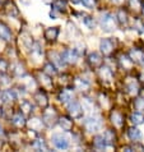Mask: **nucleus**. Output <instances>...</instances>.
Here are the masks:
<instances>
[{
    "label": "nucleus",
    "mask_w": 144,
    "mask_h": 152,
    "mask_svg": "<svg viewBox=\"0 0 144 152\" xmlns=\"http://www.w3.org/2000/svg\"><path fill=\"white\" fill-rule=\"evenodd\" d=\"M84 126L89 133H96L102 129V120L98 115H91L84 119Z\"/></svg>",
    "instance_id": "nucleus-1"
},
{
    "label": "nucleus",
    "mask_w": 144,
    "mask_h": 152,
    "mask_svg": "<svg viewBox=\"0 0 144 152\" xmlns=\"http://www.w3.org/2000/svg\"><path fill=\"white\" fill-rule=\"evenodd\" d=\"M100 24H101V27H102V29H105V31H107V32L112 31V29L116 27L115 17H113L111 13H103L100 18Z\"/></svg>",
    "instance_id": "nucleus-2"
},
{
    "label": "nucleus",
    "mask_w": 144,
    "mask_h": 152,
    "mask_svg": "<svg viewBox=\"0 0 144 152\" xmlns=\"http://www.w3.org/2000/svg\"><path fill=\"white\" fill-rule=\"evenodd\" d=\"M42 121H44V124L47 126V128H52V126H55V124L59 123L57 115H56V113L54 111V109L45 110L44 115H42Z\"/></svg>",
    "instance_id": "nucleus-3"
},
{
    "label": "nucleus",
    "mask_w": 144,
    "mask_h": 152,
    "mask_svg": "<svg viewBox=\"0 0 144 152\" xmlns=\"http://www.w3.org/2000/svg\"><path fill=\"white\" fill-rule=\"evenodd\" d=\"M51 141H52V145L56 147L57 150H66V148H69V141H68V138L65 136H63V134H60V133L52 134Z\"/></svg>",
    "instance_id": "nucleus-4"
},
{
    "label": "nucleus",
    "mask_w": 144,
    "mask_h": 152,
    "mask_svg": "<svg viewBox=\"0 0 144 152\" xmlns=\"http://www.w3.org/2000/svg\"><path fill=\"white\" fill-rule=\"evenodd\" d=\"M83 110L84 109L82 107V105L77 101H71V102L68 105V111H69L70 116L73 119H80L83 116Z\"/></svg>",
    "instance_id": "nucleus-5"
},
{
    "label": "nucleus",
    "mask_w": 144,
    "mask_h": 152,
    "mask_svg": "<svg viewBox=\"0 0 144 152\" xmlns=\"http://www.w3.org/2000/svg\"><path fill=\"white\" fill-rule=\"evenodd\" d=\"M79 56L80 55L77 53V50H75V49H66L61 54L63 60H64L66 64H75V63L78 61Z\"/></svg>",
    "instance_id": "nucleus-6"
},
{
    "label": "nucleus",
    "mask_w": 144,
    "mask_h": 152,
    "mask_svg": "<svg viewBox=\"0 0 144 152\" xmlns=\"http://www.w3.org/2000/svg\"><path fill=\"white\" fill-rule=\"evenodd\" d=\"M1 101L3 102H13V101L18 97V95H17V91L15 90H5V91H3L1 92Z\"/></svg>",
    "instance_id": "nucleus-7"
},
{
    "label": "nucleus",
    "mask_w": 144,
    "mask_h": 152,
    "mask_svg": "<svg viewBox=\"0 0 144 152\" xmlns=\"http://www.w3.org/2000/svg\"><path fill=\"white\" fill-rule=\"evenodd\" d=\"M100 49L101 51H102L105 55H108V54H111V51L113 50V44L111 40L108 39H102L100 41Z\"/></svg>",
    "instance_id": "nucleus-8"
},
{
    "label": "nucleus",
    "mask_w": 144,
    "mask_h": 152,
    "mask_svg": "<svg viewBox=\"0 0 144 152\" xmlns=\"http://www.w3.org/2000/svg\"><path fill=\"white\" fill-rule=\"evenodd\" d=\"M0 39L4 41H10L12 40V32L8 26L4 23H0Z\"/></svg>",
    "instance_id": "nucleus-9"
},
{
    "label": "nucleus",
    "mask_w": 144,
    "mask_h": 152,
    "mask_svg": "<svg viewBox=\"0 0 144 152\" xmlns=\"http://www.w3.org/2000/svg\"><path fill=\"white\" fill-rule=\"evenodd\" d=\"M88 61H89V64L92 66H100L102 64V58H101L98 53H92L88 56Z\"/></svg>",
    "instance_id": "nucleus-10"
},
{
    "label": "nucleus",
    "mask_w": 144,
    "mask_h": 152,
    "mask_svg": "<svg viewBox=\"0 0 144 152\" xmlns=\"http://www.w3.org/2000/svg\"><path fill=\"white\" fill-rule=\"evenodd\" d=\"M59 36V27H50L45 31V37L50 41L56 40Z\"/></svg>",
    "instance_id": "nucleus-11"
},
{
    "label": "nucleus",
    "mask_w": 144,
    "mask_h": 152,
    "mask_svg": "<svg viewBox=\"0 0 144 152\" xmlns=\"http://www.w3.org/2000/svg\"><path fill=\"white\" fill-rule=\"evenodd\" d=\"M126 88H128V92H129L131 96L137 95L138 92H139V84H138V82L134 81V79H131V78H130V81H128Z\"/></svg>",
    "instance_id": "nucleus-12"
},
{
    "label": "nucleus",
    "mask_w": 144,
    "mask_h": 152,
    "mask_svg": "<svg viewBox=\"0 0 144 152\" xmlns=\"http://www.w3.org/2000/svg\"><path fill=\"white\" fill-rule=\"evenodd\" d=\"M20 40H22V44H23V46L26 49H32V46H33V40H32V37L28 35L27 32H24V33H22L20 35Z\"/></svg>",
    "instance_id": "nucleus-13"
},
{
    "label": "nucleus",
    "mask_w": 144,
    "mask_h": 152,
    "mask_svg": "<svg viewBox=\"0 0 144 152\" xmlns=\"http://www.w3.org/2000/svg\"><path fill=\"white\" fill-rule=\"evenodd\" d=\"M95 146H96V148H98V150H105L106 147L108 146V142L106 141V138L103 136H97L95 138Z\"/></svg>",
    "instance_id": "nucleus-14"
},
{
    "label": "nucleus",
    "mask_w": 144,
    "mask_h": 152,
    "mask_svg": "<svg viewBox=\"0 0 144 152\" xmlns=\"http://www.w3.org/2000/svg\"><path fill=\"white\" fill-rule=\"evenodd\" d=\"M42 125H44V121H42V119H39V118H33V119L28 121V126L32 130H40Z\"/></svg>",
    "instance_id": "nucleus-15"
},
{
    "label": "nucleus",
    "mask_w": 144,
    "mask_h": 152,
    "mask_svg": "<svg viewBox=\"0 0 144 152\" xmlns=\"http://www.w3.org/2000/svg\"><path fill=\"white\" fill-rule=\"evenodd\" d=\"M35 100H36V102L40 105V106L42 107H45V106H47V97H46V95L44 94V92H37V94L35 95Z\"/></svg>",
    "instance_id": "nucleus-16"
},
{
    "label": "nucleus",
    "mask_w": 144,
    "mask_h": 152,
    "mask_svg": "<svg viewBox=\"0 0 144 152\" xmlns=\"http://www.w3.org/2000/svg\"><path fill=\"white\" fill-rule=\"evenodd\" d=\"M59 99H60V101L63 104H68L69 101L73 100V92L70 90H64L60 94V96H59Z\"/></svg>",
    "instance_id": "nucleus-17"
},
{
    "label": "nucleus",
    "mask_w": 144,
    "mask_h": 152,
    "mask_svg": "<svg viewBox=\"0 0 144 152\" xmlns=\"http://www.w3.org/2000/svg\"><path fill=\"white\" fill-rule=\"evenodd\" d=\"M130 58L133 59V61H142L144 59V54L142 50H139V49H131Z\"/></svg>",
    "instance_id": "nucleus-18"
},
{
    "label": "nucleus",
    "mask_w": 144,
    "mask_h": 152,
    "mask_svg": "<svg viewBox=\"0 0 144 152\" xmlns=\"http://www.w3.org/2000/svg\"><path fill=\"white\" fill-rule=\"evenodd\" d=\"M74 84H75V87L78 88V90L80 91H86L89 88V82H87L86 79H82V78H77L74 81Z\"/></svg>",
    "instance_id": "nucleus-19"
},
{
    "label": "nucleus",
    "mask_w": 144,
    "mask_h": 152,
    "mask_svg": "<svg viewBox=\"0 0 144 152\" xmlns=\"http://www.w3.org/2000/svg\"><path fill=\"white\" fill-rule=\"evenodd\" d=\"M128 136L131 141H139V139H142V133L138 128H130L128 132Z\"/></svg>",
    "instance_id": "nucleus-20"
},
{
    "label": "nucleus",
    "mask_w": 144,
    "mask_h": 152,
    "mask_svg": "<svg viewBox=\"0 0 144 152\" xmlns=\"http://www.w3.org/2000/svg\"><path fill=\"white\" fill-rule=\"evenodd\" d=\"M59 125L63 128V130H70L73 128V123H71V120H69L68 118H60V119H59Z\"/></svg>",
    "instance_id": "nucleus-21"
},
{
    "label": "nucleus",
    "mask_w": 144,
    "mask_h": 152,
    "mask_svg": "<svg viewBox=\"0 0 144 152\" xmlns=\"http://www.w3.org/2000/svg\"><path fill=\"white\" fill-rule=\"evenodd\" d=\"M111 121L113 123V125L121 126L122 125V116H121V114H119L117 111H113L111 114Z\"/></svg>",
    "instance_id": "nucleus-22"
},
{
    "label": "nucleus",
    "mask_w": 144,
    "mask_h": 152,
    "mask_svg": "<svg viewBox=\"0 0 144 152\" xmlns=\"http://www.w3.org/2000/svg\"><path fill=\"white\" fill-rule=\"evenodd\" d=\"M130 120H131V123H133V124L138 125V124H142L144 121V116L142 115L140 113H134V114H131Z\"/></svg>",
    "instance_id": "nucleus-23"
},
{
    "label": "nucleus",
    "mask_w": 144,
    "mask_h": 152,
    "mask_svg": "<svg viewBox=\"0 0 144 152\" xmlns=\"http://www.w3.org/2000/svg\"><path fill=\"white\" fill-rule=\"evenodd\" d=\"M12 121H13V124L17 125V126H23L24 124H26L24 116L22 115V114H15V115L13 116V119H12Z\"/></svg>",
    "instance_id": "nucleus-24"
},
{
    "label": "nucleus",
    "mask_w": 144,
    "mask_h": 152,
    "mask_svg": "<svg viewBox=\"0 0 144 152\" xmlns=\"http://www.w3.org/2000/svg\"><path fill=\"white\" fill-rule=\"evenodd\" d=\"M100 75H101V78L106 79V81H111V78H112V72L108 68L103 66V68H101V70H100Z\"/></svg>",
    "instance_id": "nucleus-25"
},
{
    "label": "nucleus",
    "mask_w": 144,
    "mask_h": 152,
    "mask_svg": "<svg viewBox=\"0 0 144 152\" xmlns=\"http://www.w3.org/2000/svg\"><path fill=\"white\" fill-rule=\"evenodd\" d=\"M51 59H52V61L56 64L57 66H63L64 65V60H63V58H61V55H59V54H56V53H52L51 54Z\"/></svg>",
    "instance_id": "nucleus-26"
},
{
    "label": "nucleus",
    "mask_w": 144,
    "mask_h": 152,
    "mask_svg": "<svg viewBox=\"0 0 144 152\" xmlns=\"http://www.w3.org/2000/svg\"><path fill=\"white\" fill-rule=\"evenodd\" d=\"M45 73L46 74H49V75H55L57 73V70H56V68H55V65L54 64H51V63H49V64H46L45 65Z\"/></svg>",
    "instance_id": "nucleus-27"
},
{
    "label": "nucleus",
    "mask_w": 144,
    "mask_h": 152,
    "mask_svg": "<svg viewBox=\"0 0 144 152\" xmlns=\"http://www.w3.org/2000/svg\"><path fill=\"white\" fill-rule=\"evenodd\" d=\"M83 23L86 24V26L89 28V29H93L96 27V23H95V19L92 18V17H89V15H87V17H84L83 18Z\"/></svg>",
    "instance_id": "nucleus-28"
},
{
    "label": "nucleus",
    "mask_w": 144,
    "mask_h": 152,
    "mask_svg": "<svg viewBox=\"0 0 144 152\" xmlns=\"http://www.w3.org/2000/svg\"><path fill=\"white\" fill-rule=\"evenodd\" d=\"M66 8V3L64 0H56L54 3V10H65Z\"/></svg>",
    "instance_id": "nucleus-29"
},
{
    "label": "nucleus",
    "mask_w": 144,
    "mask_h": 152,
    "mask_svg": "<svg viewBox=\"0 0 144 152\" xmlns=\"http://www.w3.org/2000/svg\"><path fill=\"white\" fill-rule=\"evenodd\" d=\"M20 109H22V111L24 114H29L32 110H33V106L31 102H28V101H24V102H22V106H20Z\"/></svg>",
    "instance_id": "nucleus-30"
},
{
    "label": "nucleus",
    "mask_w": 144,
    "mask_h": 152,
    "mask_svg": "<svg viewBox=\"0 0 144 152\" xmlns=\"http://www.w3.org/2000/svg\"><path fill=\"white\" fill-rule=\"evenodd\" d=\"M120 61H121V65L124 66V68H130L131 65H133V59H129V58H126V56H121V59H120Z\"/></svg>",
    "instance_id": "nucleus-31"
},
{
    "label": "nucleus",
    "mask_w": 144,
    "mask_h": 152,
    "mask_svg": "<svg viewBox=\"0 0 144 152\" xmlns=\"http://www.w3.org/2000/svg\"><path fill=\"white\" fill-rule=\"evenodd\" d=\"M32 54L35 56H37V58L42 56V49H41L40 44H33V46H32Z\"/></svg>",
    "instance_id": "nucleus-32"
},
{
    "label": "nucleus",
    "mask_w": 144,
    "mask_h": 152,
    "mask_svg": "<svg viewBox=\"0 0 144 152\" xmlns=\"http://www.w3.org/2000/svg\"><path fill=\"white\" fill-rule=\"evenodd\" d=\"M33 147H35L36 150H39V151H47L49 150V147L46 146V143L44 142V141H36L35 142V145H33Z\"/></svg>",
    "instance_id": "nucleus-33"
},
{
    "label": "nucleus",
    "mask_w": 144,
    "mask_h": 152,
    "mask_svg": "<svg viewBox=\"0 0 144 152\" xmlns=\"http://www.w3.org/2000/svg\"><path fill=\"white\" fill-rule=\"evenodd\" d=\"M13 72H14V74L19 75V77H22V75H24V66L22 64H15Z\"/></svg>",
    "instance_id": "nucleus-34"
},
{
    "label": "nucleus",
    "mask_w": 144,
    "mask_h": 152,
    "mask_svg": "<svg viewBox=\"0 0 144 152\" xmlns=\"http://www.w3.org/2000/svg\"><path fill=\"white\" fill-rule=\"evenodd\" d=\"M93 107H95V105H93V102L89 99L83 100V109L84 110H93Z\"/></svg>",
    "instance_id": "nucleus-35"
},
{
    "label": "nucleus",
    "mask_w": 144,
    "mask_h": 152,
    "mask_svg": "<svg viewBox=\"0 0 144 152\" xmlns=\"http://www.w3.org/2000/svg\"><path fill=\"white\" fill-rule=\"evenodd\" d=\"M103 137L106 138V141H107L108 145H110V143H112V141L115 139V134H113L112 130H106L105 134H103Z\"/></svg>",
    "instance_id": "nucleus-36"
},
{
    "label": "nucleus",
    "mask_w": 144,
    "mask_h": 152,
    "mask_svg": "<svg viewBox=\"0 0 144 152\" xmlns=\"http://www.w3.org/2000/svg\"><path fill=\"white\" fill-rule=\"evenodd\" d=\"M8 14L12 15V17H17V15L19 14V12H18V9L15 8L14 4H10V5L8 7Z\"/></svg>",
    "instance_id": "nucleus-37"
},
{
    "label": "nucleus",
    "mask_w": 144,
    "mask_h": 152,
    "mask_svg": "<svg viewBox=\"0 0 144 152\" xmlns=\"http://www.w3.org/2000/svg\"><path fill=\"white\" fill-rule=\"evenodd\" d=\"M50 77H51V75H49V74H41L40 75V78H41V82L44 83V84H46V86H51V79H50Z\"/></svg>",
    "instance_id": "nucleus-38"
},
{
    "label": "nucleus",
    "mask_w": 144,
    "mask_h": 152,
    "mask_svg": "<svg viewBox=\"0 0 144 152\" xmlns=\"http://www.w3.org/2000/svg\"><path fill=\"white\" fill-rule=\"evenodd\" d=\"M117 18H119V20H120L121 23H126V13L124 10H119V13H117Z\"/></svg>",
    "instance_id": "nucleus-39"
},
{
    "label": "nucleus",
    "mask_w": 144,
    "mask_h": 152,
    "mask_svg": "<svg viewBox=\"0 0 144 152\" xmlns=\"http://www.w3.org/2000/svg\"><path fill=\"white\" fill-rule=\"evenodd\" d=\"M135 107H137V110H144V97L135 101Z\"/></svg>",
    "instance_id": "nucleus-40"
},
{
    "label": "nucleus",
    "mask_w": 144,
    "mask_h": 152,
    "mask_svg": "<svg viewBox=\"0 0 144 152\" xmlns=\"http://www.w3.org/2000/svg\"><path fill=\"white\" fill-rule=\"evenodd\" d=\"M80 1L83 3V5L86 8H93L96 5V1L95 0H80Z\"/></svg>",
    "instance_id": "nucleus-41"
},
{
    "label": "nucleus",
    "mask_w": 144,
    "mask_h": 152,
    "mask_svg": "<svg viewBox=\"0 0 144 152\" xmlns=\"http://www.w3.org/2000/svg\"><path fill=\"white\" fill-rule=\"evenodd\" d=\"M0 83L3 84V86H8V84L10 83V79L8 75H0Z\"/></svg>",
    "instance_id": "nucleus-42"
},
{
    "label": "nucleus",
    "mask_w": 144,
    "mask_h": 152,
    "mask_svg": "<svg viewBox=\"0 0 144 152\" xmlns=\"http://www.w3.org/2000/svg\"><path fill=\"white\" fill-rule=\"evenodd\" d=\"M75 50H77V53L79 54V55H82V54H84V46H82V45H77V46H75V48H74Z\"/></svg>",
    "instance_id": "nucleus-43"
},
{
    "label": "nucleus",
    "mask_w": 144,
    "mask_h": 152,
    "mask_svg": "<svg viewBox=\"0 0 144 152\" xmlns=\"http://www.w3.org/2000/svg\"><path fill=\"white\" fill-rule=\"evenodd\" d=\"M130 5L138 9V8H140V3H139V0H130Z\"/></svg>",
    "instance_id": "nucleus-44"
},
{
    "label": "nucleus",
    "mask_w": 144,
    "mask_h": 152,
    "mask_svg": "<svg viewBox=\"0 0 144 152\" xmlns=\"http://www.w3.org/2000/svg\"><path fill=\"white\" fill-rule=\"evenodd\" d=\"M7 69V63L4 60H0V70H5Z\"/></svg>",
    "instance_id": "nucleus-45"
},
{
    "label": "nucleus",
    "mask_w": 144,
    "mask_h": 152,
    "mask_svg": "<svg viewBox=\"0 0 144 152\" xmlns=\"http://www.w3.org/2000/svg\"><path fill=\"white\" fill-rule=\"evenodd\" d=\"M20 3L24 4V5H29V0H20Z\"/></svg>",
    "instance_id": "nucleus-46"
},
{
    "label": "nucleus",
    "mask_w": 144,
    "mask_h": 152,
    "mask_svg": "<svg viewBox=\"0 0 144 152\" xmlns=\"http://www.w3.org/2000/svg\"><path fill=\"white\" fill-rule=\"evenodd\" d=\"M70 1L73 4H78V3H80V0H70Z\"/></svg>",
    "instance_id": "nucleus-47"
},
{
    "label": "nucleus",
    "mask_w": 144,
    "mask_h": 152,
    "mask_svg": "<svg viewBox=\"0 0 144 152\" xmlns=\"http://www.w3.org/2000/svg\"><path fill=\"white\" fill-rule=\"evenodd\" d=\"M1 134H3V128L0 126V136H1Z\"/></svg>",
    "instance_id": "nucleus-48"
},
{
    "label": "nucleus",
    "mask_w": 144,
    "mask_h": 152,
    "mask_svg": "<svg viewBox=\"0 0 144 152\" xmlns=\"http://www.w3.org/2000/svg\"><path fill=\"white\" fill-rule=\"evenodd\" d=\"M45 3H50V1H52V0H44Z\"/></svg>",
    "instance_id": "nucleus-49"
},
{
    "label": "nucleus",
    "mask_w": 144,
    "mask_h": 152,
    "mask_svg": "<svg viewBox=\"0 0 144 152\" xmlns=\"http://www.w3.org/2000/svg\"><path fill=\"white\" fill-rule=\"evenodd\" d=\"M115 1H120V0H115Z\"/></svg>",
    "instance_id": "nucleus-50"
}]
</instances>
